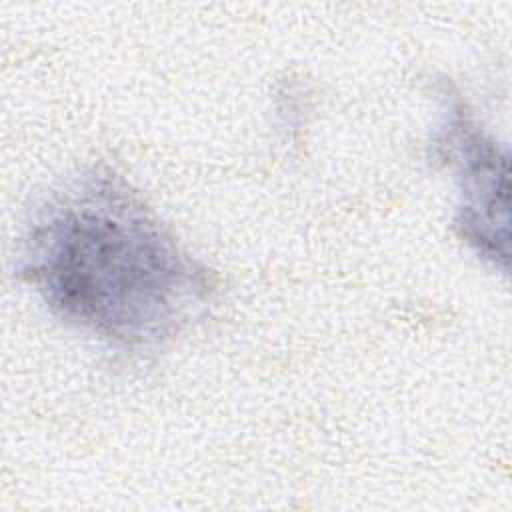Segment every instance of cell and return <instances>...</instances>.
I'll use <instances>...</instances> for the list:
<instances>
[{
	"mask_svg": "<svg viewBox=\"0 0 512 512\" xmlns=\"http://www.w3.org/2000/svg\"><path fill=\"white\" fill-rule=\"evenodd\" d=\"M20 274L56 316L126 348L174 338L214 288L208 270L110 170L76 176L36 210Z\"/></svg>",
	"mask_w": 512,
	"mask_h": 512,
	"instance_id": "obj_1",
	"label": "cell"
},
{
	"mask_svg": "<svg viewBox=\"0 0 512 512\" xmlns=\"http://www.w3.org/2000/svg\"><path fill=\"white\" fill-rule=\"evenodd\" d=\"M438 146L454 162L460 182L456 228L482 258L508 262V162L496 142L468 118L462 104L450 108Z\"/></svg>",
	"mask_w": 512,
	"mask_h": 512,
	"instance_id": "obj_2",
	"label": "cell"
}]
</instances>
